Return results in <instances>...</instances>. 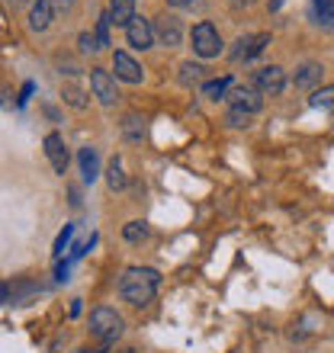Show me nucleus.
I'll return each instance as SVG.
<instances>
[{
	"instance_id": "1",
	"label": "nucleus",
	"mask_w": 334,
	"mask_h": 353,
	"mask_svg": "<svg viewBox=\"0 0 334 353\" xmlns=\"http://www.w3.org/2000/svg\"><path fill=\"white\" fill-rule=\"evenodd\" d=\"M158 286H161L158 270H151V267H129L126 273H122V279H119V296L126 299L129 305L145 308L151 299H155Z\"/></svg>"
},
{
	"instance_id": "2",
	"label": "nucleus",
	"mask_w": 334,
	"mask_h": 353,
	"mask_svg": "<svg viewBox=\"0 0 334 353\" xmlns=\"http://www.w3.org/2000/svg\"><path fill=\"white\" fill-rule=\"evenodd\" d=\"M122 331H126V321H122V315L116 312V308L100 305V308H93L90 312V334L97 337V341L112 344L116 337H122Z\"/></svg>"
},
{
	"instance_id": "3",
	"label": "nucleus",
	"mask_w": 334,
	"mask_h": 353,
	"mask_svg": "<svg viewBox=\"0 0 334 353\" xmlns=\"http://www.w3.org/2000/svg\"><path fill=\"white\" fill-rule=\"evenodd\" d=\"M190 39H193V52L199 58H219V52H222V36L213 23H196Z\"/></svg>"
},
{
	"instance_id": "4",
	"label": "nucleus",
	"mask_w": 334,
	"mask_h": 353,
	"mask_svg": "<svg viewBox=\"0 0 334 353\" xmlns=\"http://www.w3.org/2000/svg\"><path fill=\"white\" fill-rule=\"evenodd\" d=\"M254 90H257L260 97H279V93L286 90V71L279 65L260 68L257 74H254Z\"/></svg>"
},
{
	"instance_id": "5",
	"label": "nucleus",
	"mask_w": 334,
	"mask_h": 353,
	"mask_svg": "<svg viewBox=\"0 0 334 353\" xmlns=\"http://www.w3.org/2000/svg\"><path fill=\"white\" fill-rule=\"evenodd\" d=\"M151 32H155V39H158L164 48H177L184 42V26H180V19H177L174 13H161V17L151 23Z\"/></svg>"
},
{
	"instance_id": "6",
	"label": "nucleus",
	"mask_w": 334,
	"mask_h": 353,
	"mask_svg": "<svg viewBox=\"0 0 334 353\" xmlns=\"http://www.w3.org/2000/svg\"><path fill=\"white\" fill-rule=\"evenodd\" d=\"M90 90H93V97H97L103 106H112V103L119 100L116 77H112L106 68H93V71H90Z\"/></svg>"
},
{
	"instance_id": "7",
	"label": "nucleus",
	"mask_w": 334,
	"mask_h": 353,
	"mask_svg": "<svg viewBox=\"0 0 334 353\" xmlns=\"http://www.w3.org/2000/svg\"><path fill=\"white\" fill-rule=\"evenodd\" d=\"M112 71H116V81H126V84H141L145 77V68L129 55V52H112Z\"/></svg>"
},
{
	"instance_id": "8",
	"label": "nucleus",
	"mask_w": 334,
	"mask_h": 353,
	"mask_svg": "<svg viewBox=\"0 0 334 353\" xmlns=\"http://www.w3.org/2000/svg\"><path fill=\"white\" fill-rule=\"evenodd\" d=\"M267 46H270V36H267V32H254V36H242L238 42H235L232 58H235V61H250V58H257Z\"/></svg>"
},
{
	"instance_id": "9",
	"label": "nucleus",
	"mask_w": 334,
	"mask_h": 353,
	"mask_svg": "<svg viewBox=\"0 0 334 353\" xmlns=\"http://www.w3.org/2000/svg\"><path fill=\"white\" fill-rule=\"evenodd\" d=\"M225 97H228V103H232L235 110H244L248 116H254V112L264 106V97H260L254 87H232Z\"/></svg>"
},
{
	"instance_id": "10",
	"label": "nucleus",
	"mask_w": 334,
	"mask_h": 353,
	"mask_svg": "<svg viewBox=\"0 0 334 353\" xmlns=\"http://www.w3.org/2000/svg\"><path fill=\"white\" fill-rule=\"evenodd\" d=\"M126 39H129L132 48H139V52H145V48L155 46V32H151V23L145 17H135L126 26Z\"/></svg>"
},
{
	"instance_id": "11",
	"label": "nucleus",
	"mask_w": 334,
	"mask_h": 353,
	"mask_svg": "<svg viewBox=\"0 0 334 353\" xmlns=\"http://www.w3.org/2000/svg\"><path fill=\"white\" fill-rule=\"evenodd\" d=\"M46 154H48V161H52V168H55V174H61L65 176V170H68V148H65V139L58 135V132H52V135H46Z\"/></svg>"
},
{
	"instance_id": "12",
	"label": "nucleus",
	"mask_w": 334,
	"mask_h": 353,
	"mask_svg": "<svg viewBox=\"0 0 334 353\" xmlns=\"http://www.w3.org/2000/svg\"><path fill=\"white\" fill-rule=\"evenodd\" d=\"M52 17H55L52 0H36V3H32V13H29V29H32V32H46V29L52 26Z\"/></svg>"
},
{
	"instance_id": "13",
	"label": "nucleus",
	"mask_w": 334,
	"mask_h": 353,
	"mask_svg": "<svg viewBox=\"0 0 334 353\" xmlns=\"http://www.w3.org/2000/svg\"><path fill=\"white\" fill-rule=\"evenodd\" d=\"M322 74H325V68L318 65V61H306L296 71V87L299 90H312L315 84H322Z\"/></svg>"
},
{
	"instance_id": "14",
	"label": "nucleus",
	"mask_w": 334,
	"mask_h": 353,
	"mask_svg": "<svg viewBox=\"0 0 334 353\" xmlns=\"http://www.w3.org/2000/svg\"><path fill=\"white\" fill-rule=\"evenodd\" d=\"M110 23L116 26H129L132 19H135V0H110Z\"/></svg>"
},
{
	"instance_id": "15",
	"label": "nucleus",
	"mask_w": 334,
	"mask_h": 353,
	"mask_svg": "<svg viewBox=\"0 0 334 353\" xmlns=\"http://www.w3.org/2000/svg\"><path fill=\"white\" fill-rule=\"evenodd\" d=\"M77 164H81V174H84V180H87V183H93V180L100 176V158H97V151H93V148H81Z\"/></svg>"
},
{
	"instance_id": "16",
	"label": "nucleus",
	"mask_w": 334,
	"mask_h": 353,
	"mask_svg": "<svg viewBox=\"0 0 334 353\" xmlns=\"http://www.w3.org/2000/svg\"><path fill=\"white\" fill-rule=\"evenodd\" d=\"M106 186L110 190H126L129 186V176H126V168H122L119 158H112L110 168H106Z\"/></svg>"
},
{
	"instance_id": "17",
	"label": "nucleus",
	"mask_w": 334,
	"mask_h": 353,
	"mask_svg": "<svg viewBox=\"0 0 334 353\" xmlns=\"http://www.w3.org/2000/svg\"><path fill=\"white\" fill-rule=\"evenodd\" d=\"M312 13L318 26L334 29V0H312Z\"/></svg>"
},
{
	"instance_id": "18",
	"label": "nucleus",
	"mask_w": 334,
	"mask_h": 353,
	"mask_svg": "<svg viewBox=\"0 0 334 353\" xmlns=\"http://www.w3.org/2000/svg\"><path fill=\"white\" fill-rule=\"evenodd\" d=\"M148 234H151V228H148V222H141V219L122 225V238H126L129 244H141L145 238H148Z\"/></svg>"
},
{
	"instance_id": "19",
	"label": "nucleus",
	"mask_w": 334,
	"mask_h": 353,
	"mask_svg": "<svg viewBox=\"0 0 334 353\" xmlns=\"http://www.w3.org/2000/svg\"><path fill=\"white\" fill-rule=\"evenodd\" d=\"M228 90H232V77H219V81L203 84V97H206V100H219V97H225Z\"/></svg>"
},
{
	"instance_id": "20",
	"label": "nucleus",
	"mask_w": 334,
	"mask_h": 353,
	"mask_svg": "<svg viewBox=\"0 0 334 353\" xmlns=\"http://www.w3.org/2000/svg\"><path fill=\"white\" fill-rule=\"evenodd\" d=\"M61 97H65V103H71L75 110H84V106H87V93H84L81 87H75V84L61 87Z\"/></svg>"
},
{
	"instance_id": "21",
	"label": "nucleus",
	"mask_w": 334,
	"mask_h": 353,
	"mask_svg": "<svg viewBox=\"0 0 334 353\" xmlns=\"http://www.w3.org/2000/svg\"><path fill=\"white\" fill-rule=\"evenodd\" d=\"M199 77H203V68H199V65H193V61L180 65V84H184V87L199 84Z\"/></svg>"
},
{
	"instance_id": "22",
	"label": "nucleus",
	"mask_w": 334,
	"mask_h": 353,
	"mask_svg": "<svg viewBox=\"0 0 334 353\" xmlns=\"http://www.w3.org/2000/svg\"><path fill=\"white\" fill-rule=\"evenodd\" d=\"M312 106H325V110H331L334 106V84H328V87H318L315 93H312Z\"/></svg>"
},
{
	"instance_id": "23",
	"label": "nucleus",
	"mask_w": 334,
	"mask_h": 353,
	"mask_svg": "<svg viewBox=\"0 0 334 353\" xmlns=\"http://www.w3.org/2000/svg\"><path fill=\"white\" fill-rule=\"evenodd\" d=\"M93 39H97V48H106V46H110V13H103V17H100Z\"/></svg>"
},
{
	"instance_id": "24",
	"label": "nucleus",
	"mask_w": 334,
	"mask_h": 353,
	"mask_svg": "<svg viewBox=\"0 0 334 353\" xmlns=\"http://www.w3.org/2000/svg\"><path fill=\"white\" fill-rule=\"evenodd\" d=\"M71 238H75V225H65V228H61V234L55 238V248H52V254H55V257H61Z\"/></svg>"
},
{
	"instance_id": "25",
	"label": "nucleus",
	"mask_w": 334,
	"mask_h": 353,
	"mask_svg": "<svg viewBox=\"0 0 334 353\" xmlns=\"http://www.w3.org/2000/svg\"><path fill=\"white\" fill-rule=\"evenodd\" d=\"M122 129H126V139H129V141H139L141 139V119H139V116H126V125H122Z\"/></svg>"
},
{
	"instance_id": "26",
	"label": "nucleus",
	"mask_w": 334,
	"mask_h": 353,
	"mask_svg": "<svg viewBox=\"0 0 334 353\" xmlns=\"http://www.w3.org/2000/svg\"><path fill=\"white\" fill-rule=\"evenodd\" d=\"M225 122H228V125H235V129H242V125H248V122H250V116L244 110H235V106H232V110H228V116H225Z\"/></svg>"
},
{
	"instance_id": "27",
	"label": "nucleus",
	"mask_w": 334,
	"mask_h": 353,
	"mask_svg": "<svg viewBox=\"0 0 334 353\" xmlns=\"http://www.w3.org/2000/svg\"><path fill=\"white\" fill-rule=\"evenodd\" d=\"M77 42H81V52H100V48H97V39H93L90 32H81Z\"/></svg>"
},
{
	"instance_id": "28",
	"label": "nucleus",
	"mask_w": 334,
	"mask_h": 353,
	"mask_svg": "<svg viewBox=\"0 0 334 353\" xmlns=\"http://www.w3.org/2000/svg\"><path fill=\"white\" fill-rule=\"evenodd\" d=\"M257 0H228V7H235V10H248V7H254Z\"/></svg>"
},
{
	"instance_id": "29",
	"label": "nucleus",
	"mask_w": 334,
	"mask_h": 353,
	"mask_svg": "<svg viewBox=\"0 0 334 353\" xmlns=\"http://www.w3.org/2000/svg\"><path fill=\"white\" fill-rule=\"evenodd\" d=\"M52 7H55V13L58 10H71L75 7V0H52Z\"/></svg>"
},
{
	"instance_id": "30",
	"label": "nucleus",
	"mask_w": 334,
	"mask_h": 353,
	"mask_svg": "<svg viewBox=\"0 0 334 353\" xmlns=\"http://www.w3.org/2000/svg\"><path fill=\"white\" fill-rule=\"evenodd\" d=\"M10 299V289H7V283H3V279H0V305H3V302H7Z\"/></svg>"
},
{
	"instance_id": "31",
	"label": "nucleus",
	"mask_w": 334,
	"mask_h": 353,
	"mask_svg": "<svg viewBox=\"0 0 334 353\" xmlns=\"http://www.w3.org/2000/svg\"><path fill=\"white\" fill-rule=\"evenodd\" d=\"M167 3H170V7H193L196 0H167Z\"/></svg>"
},
{
	"instance_id": "32",
	"label": "nucleus",
	"mask_w": 334,
	"mask_h": 353,
	"mask_svg": "<svg viewBox=\"0 0 334 353\" xmlns=\"http://www.w3.org/2000/svg\"><path fill=\"white\" fill-rule=\"evenodd\" d=\"M55 276H58V279H68V263H58V270H55Z\"/></svg>"
},
{
	"instance_id": "33",
	"label": "nucleus",
	"mask_w": 334,
	"mask_h": 353,
	"mask_svg": "<svg viewBox=\"0 0 334 353\" xmlns=\"http://www.w3.org/2000/svg\"><path fill=\"white\" fill-rule=\"evenodd\" d=\"M122 353H132V350H122Z\"/></svg>"
},
{
	"instance_id": "34",
	"label": "nucleus",
	"mask_w": 334,
	"mask_h": 353,
	"mask_svg": "<svg viewBox=\"0 0 334 353\" xmlns=\"http://www.w3.org/2000/svg\"><path fill=\"white\" fill-rule=\"evenodd\" d=\"M19 3H23V0H19Z\"/></svg>"
}]
</instances>
